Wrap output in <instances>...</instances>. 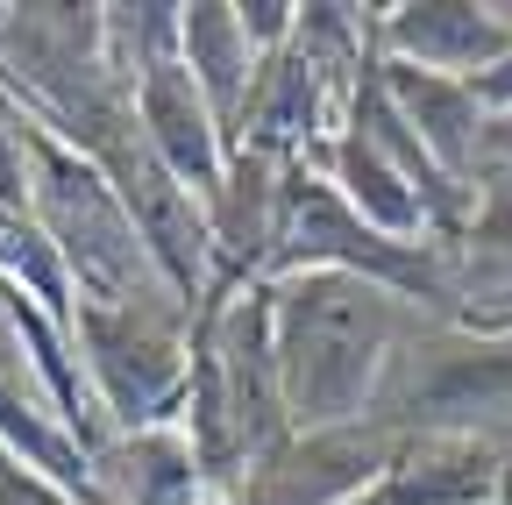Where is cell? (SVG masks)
<instances>
[{"mask_svg": "<svg viewBox=\"0 0 512 505\" xmlns=\"http://www.w3.org/2000/svg\"><path fill=\"white\" fill-rule=\"evenodd\" d=\"M136 121H143L150 157L185 185V193H200V200L221 193V178H228V157H235V150H228V136H221V121H214L207 93L192 86L185 57H164V65L143 72V86H136Z\"/></svg>", "mask_w": 512, "mask_h": 505, "instance_id": "52a82bcc", "label": "cell"}, {"mask_svg": "<svg viewBox=\"0 0 512 505\" xmlns=\"http://www.w3.org/2000/svg\"><path fill=\"white\" fill-rule=\"evenodd\" d=\"M484 157H505V164H512V121H491V136H484Z\"/></svg>", "mask_w": 512, "mask_h": 505, "instance_id": "4fadbf2b", "label": "cell"}, {"mask_svg": "<svg viewBox=\"0 0 512 505\" xmlns=\"http://www.w3.org/2000/svg\"><path fill=\"white\" fill-rule=\"evenodd\" d=\"M420 313L406 292L377 285L363 271H292L271 278V342L278 377L299 434H342L370 427L384 377L413 342Z\"/></svg>", "mask_w": 512, "mask_h": 505, "instance_id": "6da1fadb", "label": "cell"}, {"mask_svg": "<svg viewBox=\"0 0 512 505\" xmlns=\"http://www.w3.org/2000/svg\"><path fill=\"white\" fill-rule=\"evenodd\" d=\"M15 107V100H8ZM22 143H29V171H36V221L43 235L57 242V257L64 271H72V292L79 306H157V299H178L157 271V257L143 249L136 221H128L121 193H114V178L72 150L57 129H43L36 114H22ZM185 306V299H178Z\"/></svg>", "mask_w": 512, "mask_h": 505, "instance_id": "7a4b0ae2", "label": "cell"}, {"mask_svg": "<svg viewBox=\"0 0 512 505\" xmlns=\"http://www.w3.org/2000/svg\"><path fill=\"white\" fill-rule=\"evenodd\" d=\"M470 86H477V100H484V114H491V121H512V50L498 57L484 79H470Z\"/></svg>", "mask_w": 512, "mask_h": 505, "instance_id": "7c38bea8", "label": "cell"}, {"mask_svg": "<svg viewBox=\"0 0 512 505\" xmlns=\"http://www.w3.org/2000/svg\"><path fill=\"white\" fill-rule=\"evenodd\" d=\"M107 505H221L200 449L185 427H143V434H114L93 456Z\"/></svg>", "mask_w": 512, "mask_h": 505, "instance_id": "30bf717a", "label": "cell"}, {"mask_svg": "<svg viewBox=\"0 0 512 505\" xmlns=\"http://www.w3.org/2000/svg\"><path fill=\"white\" fill-rule=\"evenodd\" d=\"M505 50H512L505 15L477 8V0H399V8H377L384 65H413L434 79H484Z\"/></svg>", "mask_w": 512, "mask_h": 505, "instance_id": "8992f818", "label": "cell"}, {"mask_svg": "<svg viewBox=\"0 0 512 505\" xmlns=\"http://www.w3.org/2000/svg\"><path fill=\"white\" fill-rule=\"evenodd\" d=\"M0 505H86V498H72L64 484H50L36 463H22L8 441H0Z\"/></svg>", "mask_w": 512, "mask_h": 505, "instance_id": "8fae6325", "label": "cell"}, {"mask_svg": "<svg viewBox=\"0 0 512 505\" xmlns=\"http://www.w3.org/2000/svg\"><path fill=\"white\" fill-rule=\"evenodd\" d=\"M399 456V434L342 427V434H292L271 463H256L221 505H349L384 463Z\"/></svg>", "mask_w": 512, "mask_h": 505, "instance_id": "5b68a950", "label": "cell"}, {"mask_svg": "<svg viewBox=\"0 0 512 505\" xmlns=\"http://www.w3.org/2000/svg\"><path fill=\"white\" fill-rule=\"evenodd\" d=\"M178 57H185L192 86L207 93L221 136H228V150H235V143H242V121H249L256 72H264V50L249 43L242 8H228V0H192V8H178Z\"/></svg>", "mask_w": 512, "mask_h": 505, "instance_id": "9c48e42d", "label": "cell"}, {"mask_svg": "<svg viewBox=\"0 0 512 505\" xmlns=\"http://www.w3.org/2000/svg\"><path fill=\"white\" fill-rule=\"evenodd\" d=\"M370 420L399 441H477L512 456V335L420 321Z\"/></svg>", "mask_w": 512, "mask_h": 505, "instance_id": "3957f363", "label": "cell"}, {"mask_svg": "<svg viewBox=\"0 0 512 505\" xmlns=\"http://www.w3.org/2000/svg\"><path fill=\"white\" fill-rule=\"evenodd\" d=\"M377 79L392 93V107L406 114V129L420 136V150L456 185H477L484 136H491V114H484L477 86L470 79H434V72H413V65H384V57H377Z\"/></svg>", "mask_w": 512, "mask_h": 505, "instance_id": "ba28073f", "label": "cell"}, {"mask_svg": "<svg viewBox=\"0 0 512 505\" xmlns=\"http://www.w3.org/2000/svg\"><path fill=\"white\" fill-rule=\"evenodd\" d=\"M79 363L93 377V399L114 434L178 427L200 356V313L157 299V306H79L72 321Z\"/></svg>", "mask_w": 512, "mask_h": 505, "instance_id": "277c9868", "label": "cell"}, {"mask_svg": "<svg viewBox=\"0 0 512 505\" xmlns=\"http://www.w3.org/2000/svg\"><path fill=\"white\" fill-rule=\"evenodd\" d=\"M491 505H512V456H505V477H498V498Z\"/></svg>", "mask_w": 512, "mask_h": 505, "instance_id": "5bb4252c", "label": "cell"}]
</instances>
